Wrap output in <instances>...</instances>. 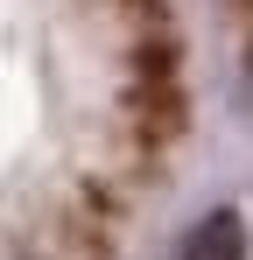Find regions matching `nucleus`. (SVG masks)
<instances>
[{
  "label": "nucleus",
  "mask_w": 253,
  "mask_h": 260,
  "mask_svg": "<svg viewBox=\"0 0 253 260\" xmlns=\"http://www.w3.org/2000/svg\"><path fill=\"white\" fill-rule=\"evenodd\" d=\"M183 260H246V225H239V211L197 218L190 239H183Z\"/></svg>",
  "instance_id": "f257e3e1"
},
{
  "label": "nucleus",
  "mask_w": 253,
  "mask_h": 260,
  "mask_svg": "<svg viewBox=\"0 0 253 260\" xmlns=\"http://www.w3.org/2000/svg\"><path fill=\"white\" fill-rule=\"evenodd\" d=\"M239 99L253 106V49H246V78H239Z\"/></svg>",
  "instance_id": "f03ea898"
}]
</instances>
